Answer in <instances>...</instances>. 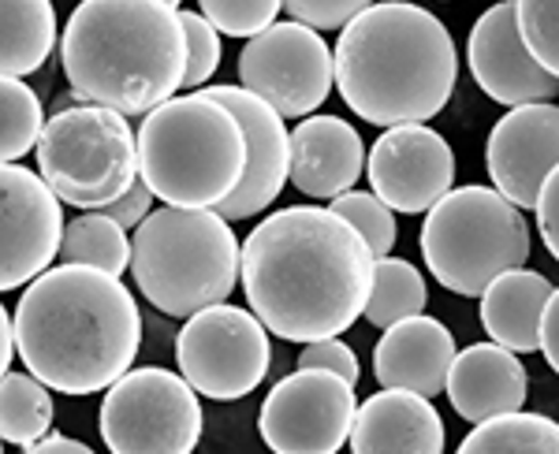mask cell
Here are the masks:
<instances>
[{
  "label": "cell",
  "instance_id": "1",
  "mask_svg": "<svg viewBox=\"0 0 559 454\" xmlns=\"http://www.w3.org/2000/svg\"><path fill=\"white\" fill-rule=\"evenodd\" d=\"M373 253L344 216L292 205L265 216L239 250L250 313L287 343L344 335L362 316Z\"/></svg>",
  "mask_w": 559,
  "mask_h": 454
},
{
  "label": "cell",
  "instance_id": "2",
  "mask_svg": "<svg viewBox=\"0 0 559 454\" xmlns=\"http://www.w3.org/2000/svg\"><path fill=\"white\" fill-rule=\"evenodd\" d=\"M23 366L60 395H97L134 366L142 316L120 276L90 265L45 268L12 316Z\"/></svg>",
  "mask_w": 559,
  "mask_h": 454
},
{
  "label": "cell",
  "instance_id": "3",
  "mask_svg": "<svg viewBox=\"0 0 559 454\" xmlns=\"http://www.w3.org/2000/svg\"><path fill=\"white\" fill-rule=\"evenodd\" d=\"M332 75L340 97L373 127L426 123L448 108L459 52L448 26L407 0L369 4L340 26Z\"/></svg>",
  "mask_w": 559,
  "mask_h": 454
},
{
  "label": "cell",
  "instance_id": "4",
  "mask_svg": "<svg viewBox=\"0 0 559 454\" xmlns=\"http://www.w3.org/2000/svg\"><path fill=\"white\" fill-rule=\"evenodd\" d=\"M75 97L120 116L150 112L183 86L187 38L165 0H83L60 38Z\"/></svg>",
  "mask_w": 559,
  "mask_h": 454
},
{
  "label": "cell",
  "instance_id": "5",
  "mask_svg": "<svg viewBox=\"0 0 559 454\" xmlns=\"http://www.w3.org/2000/svg\"><path fill=\"white\" fill-rule=\"evenodd\" d=\"M139 176L153 198L183 208H213L247 168V139L236 116L210 94L168 97L134 134Z\"/></svg>",
  "mask_w": 559,
  "mask_h": 454
},
{
  "label": "cell",
  "instance_id": "6",
  "mask_svg": "<svg viewBox=\"0 0 559 454\" xmlns=\"http://www.w3.org/2000/svg\"><path fill=\"white\" fill-rule=\"evenodd\" d=\"M131 276L160 313L191 316L236 290L239 239L216 208H150L134 227Z\"/></svg>",
  "mask_w": 559,
  "mask_h": 454
},
{
  "label": "cell",
  "instance_id": "7",
  "mask_svg": "<svg viewBox=\"0 0 559 454\" xmlns=\"http://www.w3.org/2000/svg\"><path fill=\"white\" fill-rule=\"evenodd\" d=\"M421 258L440 287L477 298L500 272L526 265L530 224L492 187H455L426 208Z\"/></svg>",
  "mask_w": 559,
  "mask_h": 454
},
{
  "label": "cell",
  "instance_id": "8",
  "mask_svg": "<svg viewBox=\"0 0 559 454\" xmlns=\"http://www.w3.org/2000/svg\"><path fill=\"white\" fill-rule=\"evenodd\" d=\"M38 171L52 194L75 208H105L139 176V150L128 116L105 105H64L45 120Z\"/></svg>",
  "mask_w": 559,
  "mask_h": 454
},
{
  "label": "cell",
  "instance_id": "9",
  "mask_svg": "<svg viewBox=\"0 0 559 454\" xmlns=\"http://www.w3.org/2000/svg\"><path fill=\"white\" fill-rule=\"evenodd\" d=\"M105 392L102 440L112 454H187L202 440L198 392L173 369H128Z\"/></svg>",
  "mask_w": 559,
  "mask_h": 454
},
{
  "label": "cell",
  "instance_id": "10",
  "mask_svg": "<svg viewBox=\"0 0 559 454\" xmlns=\"http://www.w3.org/2000/svg\"><path fill=\"white\" fill-rule=\"evenodd\" d=\"M176 361L198 395L213 403H236L269 377V328L239 306H205L187 316L176 339Z\"/></svg>",
  "mask_w": 559,
  "mask_h": 454
},
{
  "label": "cell",
  "instance_id": "11",
  "mask_svg": "<svg viewBox=\"0 0 559 454\" xmlns=\"http://www.w3.org/2000/svg\"><path fill=\"white\" fill-rule=\"evenodd\" d=\"M242 89L273 105L284 120L318 112L336 86L329 41L306 23H273L247 41L239 57Z\"/></svg>",
  "mask_w": 559,
  "mask_h": 454
},
{
  "label": "cell",
  "instance_id": "12",
  "mask_svg": "<svg viewBox=\"0 0 559 454\" xmlns=\"http://www.w3.org/2000/svg\"><path fill=\"white\" fill-rule=\"evenodd\" d=\"M355 384L329 369H295L265 395L258 432L276 454H336L355 421Z\"/></svg>",
  "mask_w": 559,
  "mask_h": 454
},
{
  "label": "cell",
  "instance_id": "13",
  "mask_svg": "<svg viewBox=\"0 0 559 454\" xmlns=\"http://www.w3.org/2000/svg\"><path fill=\"white\" fill-rule=\"evenodd\" d=\"M38 171L0 165V295L26 287L57 261L64 213Z\"/></svg>",
  "mask_w": 559,
  "mask_h": 454
},
{
  "label": "cell",
  "instance_id": "14",
  "mask_svg": "<svg viewBox=\"0 0 559 454\" xmlns=\"http://www.w3.org/2000/svg\"><path fill=\"white\" fill-rule=\"evenodd\" d=\"M366 176L392 213H426L455 183V153L426 123H395L369 150Z\"/></svg>",
  "mask_w": 559,
  "mask_h": 454
},
{
  "label": "cell",
  "instance_id": "15",
  "mask_svg": "<svg viewBox=\"0 0 559 454\" xmlns=\"http://www.w3.org/2000/svg\"><path fill=\"white\" fill-rule=\"evenodd\" d=\"M205 94L236 116L242 127V139H247V168H242V179L236 183V190H231L224 202H216L213 208L228 224L250 220V216L265 213L287 183L292 145H287L284 116L242 86H210Z\"/></svg>",
  "mask_w": 559,
  "mask_h": 454
},
{
  "label": "cell",
  "instance_id": "16",
  "mask_svg": "<svg viewBox=\"0 0 559 454\" xmlns=\"http://www.w3.org/2000/svg\"><path fill=\"white\" fill-rule=\"evenodd\" d=\"M466 60H471L474 83L503 108L552 101L559 89V79L540 68L522 41L515 0H500L474 23L471 41H466Z\"/></svg>",
  "mask_w": 559,
  "mask_h": 454
},
{
  "label": "cell",
  "instance_id": "17",
  "mask_svg": "<svg viewBox=\"0 0 559 454\" xmlns=\"http://www.w3.org/2000/svg\"><path fill=\"white\" fill-rule=\"evenodd\" d=\"M492 190L511 205L534 208L540 183L559 165V108L552 101L515 105L489 134L485 150Z\"/></svg>",
  "mask_w": 559,
  "mask_h": 454
},
{
  "label": "cell",
  "instance_id": "18",
  "mask_svg": "<svg viewBox=\"0 0 559 454\" xmlns=\"http://www.w3.org/2000/svg\"><path fill=\"white\" fill-rule=\"evenodd\" d=\"M287 145H292L287 179L318 202H332L366 171L362 134L340 116H302L299 127L287 134Z\"/></svg>",
  "mask_w": 559,
  "mask_h": 454
},
{
  "label": "cell",
  "instance_id": "19",
  "mask_svg": "<svg viewBox=\"0 0 559 454\" xmlns=\"http://www.w3.org/2000/svg\"><path fill=\"white\" fill-rule=\"evenodd\" d=\"M347 443L355 454H440L444 421L426 395L381 387L362 406H355Z\"/></svg>",
  "mask_w": 559,
  "mask_h": 454
},
{
  "label": "cell",
  "instance_id": "20",
  "mask_svg": "<svg viewBox=\"0 0 559 454\" xmlns=\"http://www.w3.org/2000/svg\"><path fill=\"white\" fill-rule=\"evenodd\" d=\"M455 358V335L437 316H403L388 324L373 350V377L381 387H403L418 395H440L448 366Z\"/></svg>",
  "mask_w": 559,
  "mask_h": 454
},
{
  "label": "cell",
  "instance_id": "21",
  "mask_svg": "<svg viewBox=\"0 0 559 454\" xmlns=\"http://www.w3.org/2000/svg\"><path fill=\"white\" fill-rule=\"evenodd\" d=\"M526 369H522L519 354L500 343H474L466 350H455L444 380L455 414L471 425L519 410L526 403Z\"/></svg>",
  "mask_w": 559,
  "mask_h": 454
},
{
  "label": "cell",
  "instance_id": "22",
  "mask_svg": "<svg viewBox=\"0 0 559 454\" xmlns=\"http://www.w3.org/2000/svg\"><path fill=\"white\" fill-rule=\"evenodd\" d=\"M556 295L552 279L530 268H508L481 290V328L492 335V343L534 354L537 350V324L545 313V302Z\"/></svg>",
  "mask_w": 559,
  "mask_h": 454
},
{
  "label": "cell",
  "instance_id": "23",
  "mask_svg": "<svg viewBox=\"0 0 559 454\" xmlns=\"http://www.w3.org/2000/svg\"><path fill=\"white\" fill-rule=\"evenodd\" d=\"M57 45L52 0H0V75H34Z\"/></svg>",
  "mask_w": 559,
  "mask_h": 454
},
{
  "label": "cell",
  "instance_id": "24",
  "mask_svg": "<svg viewBox=\"0 0 559 454\" xmlns=\"http://www.w3.org/2000/svg\"><path fill=\"white\" fill-rule=\"evenodd\" d=\"M57 258L60 265H90V268L112 272V276H123L131 268L128 227H120L102 208H86L83 216L64 224Z\"/></svg>",
  "mask_w": 559,
  "mask_h": 454
},
{
  "label": "cell",
  "instance_id": "25",
  "mask_svg": "<svg viewBox=\"0 0 559 454\" xmlns=\"http://www.w3.org/2000/svg\"><path fill=\"white\" fill-rule=\"evenodd\" d=\"M463 454H556L559 451V425L545 414L508 410L485 417L474 432L459 443Z\"/></svg>",
  "mask_w": 559,
  "mask_h": 454
},
{
  "label": "cell",
  "instance_id": "26",
  "mask_svg": "<svg viewBox=\"0 0 559 454\" xmlns=\"http://www.w3.org/2000/svg\"><path fill=\"white\" fill-rule=\"evenodd\" d=\"M426 302H429L426 279H421V272L411 261L392 258V253L373 261V284H369L362 306V316L373 328H388V324L403 321V316L421 313Z\"/></svg>",
  "mask_w": 559,
  "mask_h": 454
},
{
  "label": "cell",
  "instance_id": "27",
  "mask_svg": "<svg viewBox=\"0 0 559 454\" xmlns=\"http://www.w3.org/2000/svg\"><path fill=\"white\" fill-rule=\"evenodd\" d=\"M52 429V395L34 372L0 377V440L31 447Z\"/></svg>",
  "mask_w": 559,
  "mask_h": 454
},
{
  "label": "cell",
  "instance_id": "28",
  "mask_svg": "<svg viewBox=\"0 0 559 454\" xmlns=\"http://www.w3.org/2000/svg\"><path fill=\"white\" fill-rule=\"evenodd\" d=\"M45 127L41 101L23 79L0 75V165H15L38 145Z\"/></svg>",
  "mask_w": 559,
  "mask_h": 454
},
{
  "label": "cell",
  "instance_id": "29",
  "mask_svg": "<svg viewBox=\"0 0 559 454\" xmlns=\"http://www.w3.org/2000/svg\"><path fill=\"white\" fill-rule=\"evenodd\" d=\"M332 213L344 216V220L362 235L373 258L392 253L395 239H400V227H395L392 208H388L377 194H366V190H344V194H336L332 198Z\"/></svg>",
  "mask_w": 559,
  "mask_h": 454
},
{
  "label": "cell",
  "instance_id": "30",
  "mask_svg": "<svg viewBox=\"0 0 559 454\" xmlns=\"http://www.w3.org/2000/svg\"><path fill=\"white\" fill-rule=\"evenodd\" d=\"M559 0H515V23L534 52V60L545 71H559Z\"/></svg>",
  "mask_w": 559,
  "mask_h": 454
},
{
  "label": "cell",
  "instance_id": "31",
  "mask_svg": "<svg viewBox=\"0 0 559 454\" xmlns=\"http://www.w3.org/2000/svg\"><path fill=\"white\" fill-rule=\"evenodd\" d=\"M202 15L228 38H254L276 23L284 0H198Z\"/></svg>",
  "mask_w": 559,
  "mask_h": 454
},
{
  "label": "cell",
  "instance_id": "32",
  "mask_svg": "<svg viewBox=\"0 0 559 454\" xmlns=\"http://www.w3.org/2000/svg\"><path fill=\"white\" fill-rule=\"evenodd\" d=\"M179 26H183L187 38V71H183V86H205L221 68V34L216 26L205 20L202 12H179Z\"/></svg>",
  "mask_w": 559,
  "mask_h": 454
},
{
  "label": "cell",
  "instance_id": "33",
  "mask_svg": "<svg viewBox=\"0 0 559 454\" xmlns=\"http://www.w3.org/2000/svg\"><path fill=\"white\" fill-rule=\"evenodd\" d=\"M369 4L373 0H284L287 15L295 23L313 26V31H340Z\"/></svg>",
  "mask_w": 559,
  "mask_h": 454
},
{
  "label": "cell",
  "instance_id": "34",
  "mask_svg": "<svg viewBox=\"0 0 559 454\" xmlns=\"http://www.w3.org/2000/svg\"><path fill=\"white\" fill-rule=\"evenodd\" d=\"M299 369H329V372H336V377H344L347 384H358V377H362L355 350H350L344 339H336V335L306 343V350L299 354Z\"/></svg>",
  "mask_w": 559,
  "mask_h": 454
},
{
  "label": "cell",
  "instance_id": "35",
  "mask_svg": "<svg viewBox=\"0 0 559 454\" xmlns=\"http://www.w3.org/2000/svg\"><path fill=\"white\" fill-rule=\"evenodd\" d=\"M534 213H537L540 242H545V250L552 253V258H559V171H552V176L540 183Z\"/></svg>",
  "mask_w": 559,
  "mask_h": 454
},
{
  "label": "cell",
  "instance_id": "36",
  "mask_svg": "<svg viewBox=\"0 0 559 454\" xmlns=\"http://www.w3.org/2000/svg\"><path fill=\"white\" fill-rule=\"evenodd\" d=\"M150 205H153V190L142 183V176H134V183L123 190L116 202H108L102 213L112 216L120 227H139L150 216Z\"/></svg>",
  "mask_w": 559,
  "mask_h": 454
},
{
  "label": "cell",
  "instance_id": "37",
  "mask_svg": "<svg viewBox=\"0 0 559 454\" xmlns=\"http://www.w3.org/2000/svg\"><path fill=\"white\" fill-rule=\"evenodd\" d=\"M537 350L545 354V361L552 369H559V295H552L545 302V313H540L537 324Z\"/></svg>",
  "mask_w": 559,
  "mask_h": 454
},
{
  "label": "cell",
  "instance_id": "38",
  "mask_svg": "<svg viewBox=\"0 0 559 454\" xmlns=\"http://www.w3.org/2000/svg\"><path fill=\"white\" fill-rule=\"evenodd\" d=\"M26 454H60V451H68V454H90L86 443H79V440H71V435H60V432H45L41 440H34L31 447H23Z\"/></svg>",
  "mask_w": 559,
  "mask_h": 454
},
{
  "label": "cell",
  "instance_id": "39",
  "mask_svg": "<svg viewBox=\"0 0 559 454\" xmlns=\"http://www.w3.org/2000/svg\"><path fill=\"white\" fill-rule=\"evenodd\" d=\"M12 354H15V332H12V316L0 306V377L12 366Z\"/></svg>",
  "mask_w": 559,
  "mask_h": 454
},
{
  "label": "cell",
  "instance_id": "40",
  "mask_svg": "<svg viewBox=\"0 0 559 454\" xmlns=\"http://www.w3.org/2000/svg\"><path fill=\"white\" fill-rule=\"evenodd\" d=\"M165 4H173V8H179V0H165Z\"/></svg>",
  "mask_w": 559,
  "mask_h": 454
},
{
  "label": "cell",
  "instance_id": "41",
  "mask_svg": "<svg viewBox=\"0 0 559 454\" xmlns=\"http://www.w3.org/2000/svg\"><path fill=\"white\" fill-rule=\"evenodd\" d=\"M0 451H4V440H0Z\"/></svg>",
  "mask_w": 559,
  "mask_h": 454
}]
</instances>
